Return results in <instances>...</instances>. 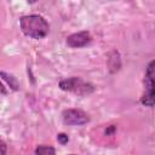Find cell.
<instances>
[{
  "label": "cell",
  "instance_id": "obj_8",
  "mask_svg": "<svg viewBox=\"0 0 155 155\" xmlns=\"http://www.w3.org/2000/svg\"><path fill=\"white\" fill-rule=\"evenodd\" d=\"M57 140H58L61 144H67L68 140H69V138H68V136H67L65 133H58V134H57Z\"/></svg>",
  "mask_w": 155,
  "mask_h": 155
},
{
  "label": "cell",
  "instance_id": "obj_2",
  "mask_svg": "<svg viewBox=\"0 0 155 155\" xmlns=\"http://www.w3.org/2000/svg\"><path fill=\"white\" fill-rule=\"evenodd\" d=\"M143 87L144 90L140 97V103L144 107L155 105V59L151 61L147 67Z\"/></svg>",
  "mask_w": 155,
  "mask_h": 155
},
{
  "label": "cell",
  "instance_id": "obj_3",
  "mask_svg": "<svg viewBox=\"0 0 155 155\" xmlns=\"http://www.w3.org/2000/svg\"><path fill=\"white\" fill-rule=\"evenodd\" d=\"M59 87L63 91L71 92L78 96H88V94L93 93V91H94V87L92 84H90L78 76H71L68 79L61 80Z\"/></svg>",
  "mask_w": 155,
  "mask_h": 155
},
{
  "label": "cell",
  "instance_id": "obj_9",
  "mask_svg": "<svg viewBox=\"0 0 155 155\" xmlns=\"http://www.w3.org/2000/svg\"><path fill=\"white\" fill-rule=\"evenodd\" d=\"M1 148H2V153H1V155H5V150H6V148H5V143H4V142L1 143Z\"/></svg>",
  "mask_w": 155,
  "mask_h": 155
},
{
  "label": "cell",
  "instance_id": "obj_7",
  "mask_svg": "<svg viewBox=\"0 0 155 155\" xmlns=\"http://www.w3.org/2000/svg\"><path fill=\"white\" fill-rule=\"evenodd\" d=\"M54 148L51 145H39L35 149V155H54Z\"/></svg>",
  "mask_w": 155,
  "mask_h": 155
},
{
  "label": "cell",
  "instance_id": "obj_1",
  "mask_svg": "<svg viewBox=\"0 0 155 155\" xmlns=\"http://www.w3.org/2000/svg\"><path fill=\"white\" fill-rule=\"evenodd\" d=\"M19 25L23 31L29 38L42 39L48 34V23L40 15H28L23 16L19 19Z\"/></svg>",
  "mask_w": 155,
  "mask_h": 155
},
{
  "label": "cell",
  "instance_id": "obj_5",
  "mask_svg": "<svg viewBox=\"0 0 155 155\" xmlns=\"http://www.w3.org/2000/svg\"><path fill=\"white\" fill-rule=\"evenodd\" d=\"M90 42H91V35L86 30L79 31V33H74V34H71V35H69L67 38V45L69 47H74V48L84 47Z\"/></svg>",
  "mask_w": 155,
  "mask_h": 155
},
{
  "label": "cell",
  "instance_id": "obj_6",
  "mask_svg": "<svg viewBox=\"0 0 155 155\" xmlns=\"http://www.w3.org/2000/svg\"><path fill=\"white\" fill-rule=\"evenodd\" d=\"M1 79L5 81V82H7V85L10 86V88L11 90H13V91H18V88H19V85H18V81H17V79L13 76V75H11V74H7V73H5V71H1Z\"/></svg>",
  "mask_w": 155,
  "mask_h": 155
},
{
  "label": "cell",
  "instance_id": "obj_10",
  "mask_svg": "<svg viewBox=\"0 0 155 155\" xmlns=\"http://www.w3.org/2000/svg\"><path fill=\"white\" fill-rule=\"evenodd\" d=\"M69 155H75V154H69Z\"/></svg>",
  "mask_w": 155,
  "mask_h": 155
},
{
  "label": "cell",
  "instance_id": "obj_4",
  "mask_svg": "<svg viewBox=\"0 0 155 155\" xmlns=\"http://www.w3.org/2000/svg\"><path fill=\"white\" fill-rule=\"evenodd\" d=\"M62 119L65 125H85L90 121L88 115L80 109H65L62 113Z\"/></svg>",
  "mask_w": 155,
  "mask_h": 155
}]
</instances>
